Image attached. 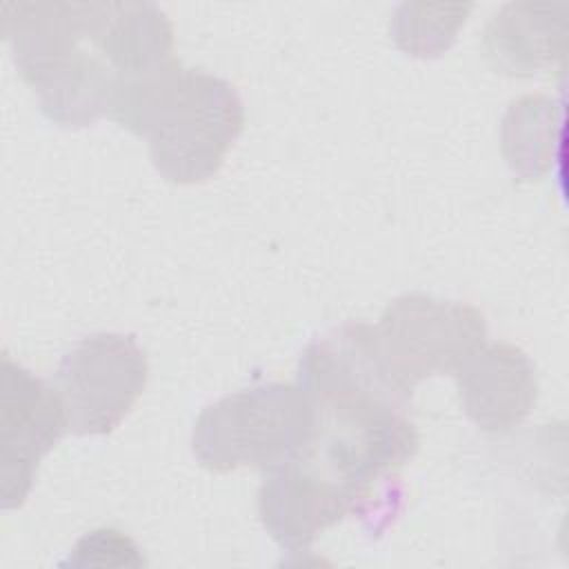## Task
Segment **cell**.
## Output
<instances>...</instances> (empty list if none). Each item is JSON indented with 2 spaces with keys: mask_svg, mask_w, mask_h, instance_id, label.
Segmentation results:
<instances>
[{
  "mask_svg": "<svg viewBox=\"0 0 569 569\" xmlns=\"http://www.w3.org/2000/svg\"><path fill=\"white\" fill-rule=\"evenodd\" d=\"M69 431L64 405L44 382L7 351L0 367V505H24L40 460Z\"/></svg>",
  "mask_w": 569,
  "mask_h": 569,
  "instance_id": "7",
  "label": "cell"
},
{
  "mask_svg": "<svg viewBox=\"0 0 569 569\" xmlns=\"http://www.w3.org/2000/svg\"><path fill=\"white\" fill-rule=\"evenodd\" d=\"M453 376L465 416L482 431H509L536 405V369L529 356L513 345L480 347Z\"/></svg>",
  "mask_w": 569,
  "mask_h": 569,
  "instance_id": "8",
  "label": "cell"
},
{
  "mask_svg": "<svg viewBox=\"0 0 569 569\" xmlns=\"http://www.w3.org/2000/svg\"><path fill=\"white\" fill-rule=\"evenodd\" d=\"M149 378V362L131 333L98 331L76 342L53 373L69 431L111 433L129 413Z\"/></svg>",
  "mask_w": 569,
  "mask_h": 569,
  "instance_id": "6",
  "label": "cell"
},
{
  "mask_svg": "<svg viewBox=\"0 0 569 569\" xmlns=\"http://www.w3.org/2000/svg\"><path fill=\"white\" fill-rule=\"evenodd\" d=\"M553 104L547 98L513 102L502 122V149L513 173L525 180L542 176L551 164Z\"/></svg>",
  "mask_w": 569,
  "mask_h": 569,
  "instance_id": "11",
  "label": "cell"
},
{
  "mask_svg": "<svg viewBox=\"0 0 569 569\" xmlns=\"http://www.w3.org/2000/svg\"><path fill=\"white\" fill-rule=\"evenodd\" d=\"M318 418L298 385L262 382L207 405L191 433L196 460L218 473L251 467L262 473L307 456Z\"/></svg>",
  "mask_w": 569,
  "mask_h": 569,
  "instance_id": "2",
  "label": "cell"
},
{
  "mask_svg": "<svg viewBox=\"0 0 569 569\" xmlns=\"http://www.w3.org/2000/svg\"><path fill=\"white\" fill-rule=\"evenodd\" d=\"M298 387L316 409L311 447L329 471L371 493H400L396 471L418 451L411 391L387 369L373 325L347 322L311 340Z\"/></svg>",
  "mask_w": 569,
  "mask_h": 569,
  "instance_id": "1",
  "label": "cell"
},
{
  "mask_svg": "<svg viewBox=\"0 0 569 569\" xmlns=\"http://www.w3.org/2000/svg\"><path fill=\"white\" fill-rule=\"evenodd\" d=\"M560 7L511 2L487 24L482 49L487 60L507 76H533L553 64L565 44V18Z\"/></svg>",
  "mask_w": 569,
  "mask_h": 569,
  "instance_id": "10",
  "label": "cell"
},
{
  "mask_svg": "<svg viewBox=\"0 0 569 569\" xmlns=\"http://www.w3.org/2000/svg\"><path fill=\"white\" fill-rule=\"evenodd\" d=\"M244 127V107L231 82L187 69L180 89L149 133L156 171L176 184L213 178Z\"/></svg>",
  "mask_w": 569,
  "mask_h": 569,
  "instance_id": "3",
  "label": "cell"
},
{
  "mask_svg": "<svg viewBox=\"0 0 569 569\" xmlns=\"http://www.w3.org/2000/svg\"><path fill=\"white\" fill-rule=\"evenodd\" d=\"M87 38L118 76L171 58L173 29L153 2H87Z\"/></svg>",
  "mask_w": 569,
  "mask_h": 569,
  "instance_id": "9",
  "label": "cell"
},
{
  "mask_svg": "<svg viewBox=\"0 0 569 569\" xmlns=\"http://www.w3.org/2000/svg\"><path fill=\"white\" fill-rule=\"evenodd\" d=\"M373 333L391 376L413 391L425 378L456 373L485 347L487 320L467 302L405 293L387 305Z\"/></svg>",
  "mask_w": 569,
  "mask_h": 569,
  "instance_id": "4",
  "label": "cell"
},
{
  "mask_svg": "<svg viewBox=\"0 0 569 569\" xmlns=\"http://www.w3.org/2000/svg\"><path fill=\"white\" fill-rule=\"evenodd\" d=\"M471 4H400L391 20V36L396 44L416 58H436L445 53Z\"/></svg>",
  "mask_w": 569,
  "mask_h": 569,
  "instance_id": "12",
  "label": "cell"
},
{
  "mask_svg": "<svg viewBox=\"0 0 569 569\" xmlns=\"http://www.w3.org/2000/svg\"><path fill=\"white\" fill-rule=\"evenodd\" d=\"M398 496L358 489L329 471L311 453L264 473L258 491V513L269 536L289 553L309 551L313 540L349 513L393 520Z\"/></svg>",
  "mask_w": 569,
  "mask_h": 569,
  "instance_id": "5",
  "label": "cell"
},
{
  "mask_svg": "<svg viewBox=\"0 0 569 569\" xmlns=\"http://www.w3.org/2000/svg\"><path fill=\"white\" fill-rule=\"evenodd\" d=\"M69 565L84 567V565H131L140 567L144 565V558L140 556L138 545L124 536L118 529H96L78 540L73 547V553L67 560Z\"/></svg>",
  "mask_w": 569,
  "mask_h": 569,
  "instance_id": "13",
  "label": "cell"
}]
</instances>
